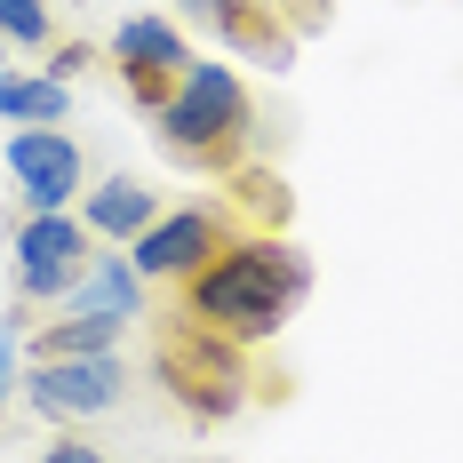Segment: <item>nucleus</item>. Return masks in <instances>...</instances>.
<instances>
[{"label": "nucleus", "mask_w": 463, "mask_h": 463, "mask_svg": "<svg viewBox=\"0 0 463 463\" xmlns=\"http://www.w3.org/2000/svg\"><path fill=\"white\" fill-rule=\"evenodd\" d=\"M96 256V232L80 208H48V216H16L8 208V304H64Z\"/></svg>", "instance_id": "obj_4"}, {"label": "nucleus", "mask_w": 463, "mask_h": 463, "mask_svg": "<svg viewBox=\"0 0 463 463\" xmlns=\"http://www.w3.org/2000/svg\"><path fill=\"white\" fill-rule=\"evenodd\" d=\"M152 128H160V152L192 168V176H232V168H248V152H256V96L248 80L232 72V64H184V80L176 96L152 112Z\"/></svg>", "instance_id": "obj_2"}, {"label": "nucleus", "mask_w": 463, "mask_h": 463, "mask_svg": "<svg viewBox=\"0 0 463 463\" xmlns=\"http://www.w3.org/2000/svg\"><path fill=\"white\" fill-rule=\"evenodd\" d=\"M128 320H96V312H72L56 304V320H33L24 335V360H80V352H120Z\"/></svg>", "instance_id": "obj_12"}, {"label": "nucleus", "mask_w": 463, "mask_h": 463, "mask_svg": "<svg viewBox=\"0 0 463 463\" xmlns=\"http://www.w3.org/2000/svg\"><path fill=\"white\" fill-rule=\"evenodd\" d=\"M128 392H137V368L120 352H80V360H33L24 368V408L48 416V423H64V431L112 416Z\"/></svg>", "instance_id": "obj_5"}, {"label": "nucleus", "mask_w": 463, "mask_h": 463, "mask_svg": "<svg viewBox=\"0 0 463 463\" xmlns=\"http://www.w3.org/2000/svg\"><path fill=\"white\" fill-rule=\"evenodd\" d=\"M80 224H89L104 248H128V240H144V232L160 224V192L144 184V176H96V184L80 192Z\"/></svg>", "instance_id": "obj_9"}, {"label": "nucleus", "mask_w": 463, "mask_h": 463, "mask_svg": "<svg viewBox=\"0 0 463 463\" xmlns=\"http://www.w3.org/2000/svg\"><path fill=\"white\" fill-rule=\"evenodd\" d=\"M41 72H56V80L72 89V80H89V72H96V48H89V41H72V33H64V41L48 48V64H41Z\"/></svg>", "instance_id": "obj_17"}, {"label": "nucleus", "mask_w": 463, "mask_h": 463, "mask_svg": "<svg viewBox=\"0 0 463 463\" xmlns=\"http://www.w3.org/2000/svg\"><path fill=\"white\" fill-rule=\"evenodd\" d=\"M152 375H160V392L184 408V423H200V431L232 423L256 400V383H264L256 344H232V335L184 320V312H160V327H152Z\"/></svg>", "instance_id": "obj_3"}, {"label": "nucleus", "mask_w": 463, "mask_h": 463, "mask_svg": "<svg viewBox=\"0 0 463 463\" xmlns=\"http://www.w3.org/2000/svg\"><path fill=\"white\" fill-rule=\"evenodd\" d=\"M192 24H208V41H224L232 56H256V64H288L296 56V33H288V16H279L272 0H184Z\"/></svg>", "instance_id": "obj_8"}, {"label": "nucleus", "mask_w": 463, "mask_h": 463, "mask_svg": "<svg viewBox=\"0 0 463 463\" xmlns=\"http://www.w3.org/2000/svg\"><path fill=\"white\" fill-rule=\"evenodd\" d=\"M8 184H16V216H48V208H80L96 176L72 128H8Z\"/></svg>", "instance_id": "obj_7"}, {"label": "nucleus", "mask_w": 463, "mask_h": 463, "mask_svg": "<svg viewBox=\"0 0 463 463\" xmlns=\"http://www.w3.org/2000/svg\"><path fill=\"white\" fill-rule=\"evenodd\" d=\"M64 304H72V312H96V320H144V272H137V256L96 240L89 272H80V288H72Z\"/></svg>", "instance_id": "obj_10"}, {"label": "nucleus", "mask_w": 463, "mask_h": 463, "mask_svg": "<svg viewBox=\"0 0 463 463\" xmlns=\"http://www.w3.org/2000/svg\"><path fill=\"white\" fill-rule=\"evenodd\" d=\"M0 41L16 48V56H48V48L64 41L56 0H0Z\"/></svg>", "instance_id": "obj_15"}, {"label": "nucleus", "mask_w": 463, "mask_h": 463, "mask_svg": "<svg viewBox=\"0 0 463 463\" xmlns=\"http://www.w3.org/2000/svg\"><path fill=\"white\" fill-rule=\"evenodd\" d=\"M16 352H24V344L0 327V416H8V392H16Z\"/></svg>", "instance_id": "obj_20"}, {"label": "nucleus", "mask_w": 463, "mask_h": 463, "mask_svg": "<svg viewBox=\"0 0 463 463\" xmlns=\"http://www.w3.org/2000/svg\"><path fill=\"white\" fill-rule=\"evenodd\" d=\"M304 296H312V256L288 232H240L192 279L168 288V312L216 327L232 344H272L279 327L296 320Z\"/></svg>", "instance_id": "obj_1"}, {"label": "nucleus", "mask_w": 463, "mask_h": 463, "mask_svg": "<svg viewBox=\"0 0 463 463\" xmlns=\"http://www.w3.org/2000/svg\"><path fill=\"white\" fill-rule=\"evenodd\" d=\"M224 184H232L224 200L240 208V224H248V232H288V216H296V192H288V176H279V168L248 160V168H232Z\"/></svg>", "instance_id": "obj_14"}, {"label": "nucleus", "mask_w": 463, "mask_h": 463, "mask_svg": "<svg viewBox=\"0 0 463 463\" xmlns=\"http://www.w3.org/2000/svg\"><path fill=\"white\" fill-rule=\"evenodd\" d=\"M104 56H112V64H160V72H184V64H200V56H192V41H184V24H176V16H144V8L112 24Z\"/></svg>", "instance_id": "obj_11"}, {"label": "nucleus", "mask_w": 463, "mask_h": 463, "mask_svg": "<svg viewBox=\"0 0 463 463\" xmlns=\"http://www.w3.org/2000/svg\"><path fill=\"white\" fill-rule=\"evenodd\" d=\"M112 72H120V89H128V104H137L144 120L176 96V80H184V72H160V64H112Z\"/></svg>", "instance_id": "obj_16"}, {"label": "nucleus", "mask_w": 463, "mask_h": 463, "mask_svg": "<svg viewBox=\"0 0 463 463\" xmlns=\"http://www.w3.org/2000/svg\"><path fill=\"white\" fill-rule=\"evenodd\" d=\"M272 8L288 16V33H296V41H312V33H327V16H335L327 0H272Z\"/></svg>", "instance_id": "obj_19"}, {"label": "nucleus", "mask_w": 463, "mask_h": 463, "mask_svg": "<svg viewBox=\"0 0 463 463\" xmlns=\"http://www.w3.org/2000/svg\"><path fill=\"white\" fill-rule=\"evenodd\" d=\"M41 463H112V456L96 448L89 431H56V439H48V448H41Z\"/></svg>", "instance_id": "obj_18"}, {"label": "nucleus", "mask_w": 463, "mask_h": 463, "mask_svg": "<svg viewBox=\"0 0 463 463\" xmlns=\"http://www.w3.org/2000/svg\"><path fill=\"white\" fill-rule=\"evenodd\" d=\"M8 56H16V48H8V41H0V64H8Z\"/></svg>", "instance_id": "obj_21"}, {"label": "nucleus", "mask_w": 463, "mask_h": 463, "mask_svg": "<svg viewBox=\"0 0 463 463\" xmlns=\"http://www.w3.org/2000/svg\"><path fill=\"white\" fill-rule=\"evenodd\" d=\"M0 120L8 128H64L72 120V89L56 72H16L0 64Z\"/></svg>", "instance_id": "obj_13"}, {"label": "nucleus", "mask_w": 463, "mask_h": 463, "mask_svg": "<svg viewBox=\"0 0 463 463\" xmlns=\"http://www.w3.org/2000/svg\"><path fill=\"white\" fill-rule=\"evenodd\" d=\"M240 208L232 200H192V208H160V224L144 232V240H128V256H137L144 288H176V279H192L224 240H240Z\"/></svg>", "instance_id": "obj_6"}]
</instances>
